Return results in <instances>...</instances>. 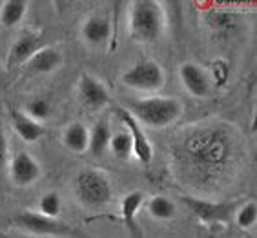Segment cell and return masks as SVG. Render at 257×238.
<instances>
[{
	"label": "cell",
	"instance_id": "6da1fadb",
	"mask_svg": "<svg viewBox=\"0 0 257 238\" xmlns=\"http://www.w3.org/2000/svg\"><path fill=\"white\" fill-rule=\"evenodd\" d=\"M183 151L193 166L212 171L226 164L230 154L228 136L217 129H199L184 140Z\"/></svg>",
	"mask_w": 257,
	"mask_h": 238
},
{
	"label": "cell",
	"instance_id": "7a4b0ae2",
	"mask_svg": "<svg viewBox=\"0 0 257 238\" xmlns=\"http://www.w3.org/2000/svg\"><path fill=\"white\" fill-rule=\"evenodd\" d=\"M128 108V111L139 124L154 129L170 126L179 118V114L183 111L181 102L172 96H150L143 100H130Z\"/></svg>",
	"mask_w": 257,
	"mask_h": 238
},
{
	"label": "cell",
	"instance_id": "3957f363",
	"mask_svg": "<svg viewBox=\"0 0 257 238\" xmlns=\"http://www.w3.org/2000/svg\"><path fill=\"white\" fill-rule=\"evenodd\" d=\"M164 28L163 8L155 0H137L132 4L130 31L139 42H154L161 36Z\"/></svg>",
	"mask_w": 257,
	"mask_h": 238
},
{
	"label": "cell",
	"instance_id": "277c9868",
	"mask_svg": "<svg viewBox=\"0 0 257 238\" xmlns=\"http://www.w3.org/2000/svg\"><path fill=\"white\" fill-rule=\"evenodd\" d=\"M75 194L88 208H100L111 200V186L99 171L84 169L75 178Z\"/></svg>",
	"mask_w": 257,
	"mask_h": 238
},
{
	"label": "cell",
	"instance_id": "5b68a950",
	"mask_svg": "<svg viewBox=\"0 0 257 238\" xmlns=\"http://www.w3.org/2000/svg\"><path fill=\"white\" fill-rule=\"evenodd\" d=\"M122 82L124 86L137 91H157L164 84V73L159 64L144 60L122 74Z\"/></svg>",
	"mask_w": 257,
	"mask_h": 238
},
{
	"label": "cell",
	"instance_id": "8992f818",
	"mask_svg": "<svg viewBox=\"0 0 257 238\" xmlns=\"http://www.w3.org/2000/svg\"><path fill=\"white\" fill-rule=\"evenodd\" d=\"M15 224L20 229H24L31 234L40 236H68L75 234V229L59 222L55 218H48L44 214L35 213V211H22L15 218Z\"/></svg>",
	"mask_w": 257,
	"mask_h": 238
},
{
	"label": "cell",
	"instance_id": "52a82bcc",
	"mask_svg": "<svg viewBox=\"0 0 257 238\" xmlns=\"http://www.w3.org/2000/svg\"><path fill=\"white\" fill-rule=\"evenodd\" d=\"M119 113L120 120H122V124L126 126V133L130 134V138H132V146H134V153L137 154V158L143 162V164H148L152 156H154V149H152V144L148 142V136L144 134V131L141 129V124H139L137 120L132 116L128 110H117Z\"/></svg>",
	"mask_w": 257,
	"mask_h": 238
},
{
	"label": "cell",
	"instance_id": "ba28073f",
	"mask_svg": "<svg viewBox=\"0 0 257 238\" xmlns=\"http://www.w3.org/2000/svg\"><path fill=\"white\" fill-rule=\"evenodd\" d=\"M10 174H11V180H13L17 186L26 188V186L33 184L35 180L40 176V166L30 153H24V151H22V153L15 154L13 160H11Z\"/></svg>",
	"mask_w": 257,
	"mask_h": 238
},
{
	"label": "cell",
	"instance_id": "9c48e42d",
	"mask_svg": "<svg viewBox=\"0 0 257 238\" xmlns=\"http://www.w3.org/2000/svg\"><path fill=\"white\" fill-rule=\"evenodd\" d=\"M184 204L203 222H224V220L228 222L230 214H232L230 204H213L206 202V200L192 198V196H184Z\"/></svg>",
	"mask_w": 257,
	"mask_h": 238
},
{
	"label": "cell",
	"instance_id": "30bf717a",
	"mask_svg": "<svg viewBox=\"0 0 257 238\" xmlns=\"http://www.w3.org/2000/svg\"><path fill=\"white\" fill-rule=\"evenodd\" d=\"M181 80H183L184 88L193 94V96H208L210 90H212V82L208 76L206 71L197 64H183L181 66Z\"/></svg>",
	"mask_w": 257,
	"mask_h": 238
},
{
	"label": "cell",
	"instance_id": "8fae6325",
	"mask_svg": "<svg viewBox=\"0 0 257 238\" xmlns=\"http://www.w3.org/2000/svg\"><path fill=\"white\" fill-rule=\"evenodd\" d=\"M79 90H80V96L84 100V104L89 106V108L99 110V108L108 104V100H109L108 91H106V88H104L95 76H91V74H82V76H80Z\"/></svg>",
	"mask_w": 257,
	"mask_h": 238
},
{
	"label": "cell",
	"instance_id": "7c38bea8",
	"mask_svg": "<svg viewBox=\"0 0 257 238\" xmlns=\"http://www.w3.org/2000/svg\"><path fill=\"white\" fill-rule=\"evenodd\" d=\"M40 50V36L35 33H24L19 36L15 44L11 46L10 51V66L26 64L31 56Z\"/></svg>",
	"mask_w": 257,
	"mask_h": 238
},
{
	"label": "cell",
	"instance_id": "4fadbf2b",
	"mask_svg": "<svg viewBox=\"0 0 257 238\" xmlns=\"http://www.w3.org/2000/svg\"><path fill=\"white\" fill-rule=\"evenodd\" d=\"M82 36L89 44H102L109 36V22L104 16H89L84 22V28H82Z\"/></svg>",
	"mask_w": 257,
	"mask_h": 238
},
{
	"label": "cell",
	"instance_id": "5bb4252c",
	"mask_svg": "<svg viewBox=\"0 0 257 238\" xmlns=\"http://www.w3.org/2000/svg\"><path fill=\"white\" fill-rule=\"evenodd\" d=\"M13 128L24 142H35L44 134V128L40 126V122L30 118L28 114L17 113V111L13 113Z\"/></svg>",
	"mask_w": 257,
	"mask_h": 238
},
{
	"label": "cell",
	"instance_id": "9a60e30c",
	"mask_svg": "<svg viewBox=\"0 0 257 238\" xmlns=\"http://www.w3.org/2000/svg\"><path fill=\"white\" fill-rule=\"evenodd\" d=\"M60 60H62V56H60V53L57 50H53V48H40L26 64L30 66V70L33 71L50 73L60 64Z\"/></svg>",
	"mask_w": 257,
	"mask_h": 238
},
{
	"label": "cell",
	"instance_id": "2e32d148",
	"mask_svg": "<svg viewBox=\"0 0 257 238\" xmlns=\"http://www.w3.org/2000/svg\"><path fill=\"white\" fill-rule=\"evenodd\" d=\"M109 138H111V133H109L108 120H104V118L99 120V122L93 126L91 133H89V142H88L89 151H91L95 156H102L109 146Z\"/></svg>",
	"mask_w": 257,
	"mask_h": 238
},
{
	"label": "cell",
	"instance_id": "e0dca14e",
	"mask_svg": "<svg viewBox=\"0 0 257 238\" xmlns=\"http://www.w3.org/2000/svg\"><path fill=\"white\" fill-rule=\"evenodd\" d=\"M143 204V193L134 191L124 196L122 204H120V209H122V220L126 224V228L132 231V233L137 236V222H135V216H137V211Z\"/></svg>",
	"mask_w": 257,
	"mask_h": 238
},
{
	"label": "cell",
	"instance_id": "ac0fdd59",
	"mask_svg": "<svg viewBox=\"0 0 257 238\" xmlns=\"http://www.w3.org/2000/svg\"><path fill=\"white\" fill-rule=\"evenodd\" d=\"M89 131L82 124H71L64 131V144L75 153H82L88 148Z\"/></svg>",
	"mask_w": 257,
	"mask_h": 238
},
{
	"label": "cell",
	"instance_id": "d6986e66",
	"mask_svg": "<svg viewBox=\"0 0 257 238\" xmlns=\"http://www.w3.org/2000/svg\"><path fill=\"white\" fill-rule=\"evenodd\" d=\"M26 8L28 4L22 2V0H8L2 4V10H0V22L6 28H13L24 18L26 15Z\"/></svg>",
	"mask_w": 257,
	"mask_h": 238
},
{
	"label": "cell",
	"instance_id": "ffe728a7",
	"mask_svg": "<svg viewBox=\"0 0 257 238\" xmlns=\"http://www.w3.org/2000/svg\"><path fill=\"white\" fill-rule=\"evenodd\" d=\"M204 22L212 30H228L235 26L237 16L230 10H208L204 13Z\"/></svg>",
	"mask_w": 257,
	"mask_h": 238
},
{
	"label": "cell",
	"instance_id": "44dd1931",
	"mask_svg": "<svg viewBox=\"0 0 257 238\" xmlns=\"http://www.w3.org/2000/svg\"><path fill=\"white\" fill-rule=\"evenodd\" d=\"M111 148V153L117 156V158H128L130 153H134V146H132V138L126 131H120V133H115L111 138H109V146Z\"/></svg>",
	"mask_w": 257,
	"mask_h": 238
},
{
	"label": "cell",
	"instance_id": "7402d4cb",
	"mask_svg": "<svg viewBox=\"0 0 257 238\" xmlns=\"http://www.w3.org/2000/svg\"><path fill=\"white\" fill-rule=\"evenodd\" d=\"M150 213L159 220H168L173 218V214H175V206L166 196H154L150 202Z\"/></svg>",
	"mask_w": 257,
	"mask_h": 238
},
{
	"label": "cell",
	"instance_id": "603a6c76",
	"mask_svg": "<svg viewBox=\"0 0 257 238\" xmlns=\"http://www.w3.org/2000/svg\"><path fill=\"white\" fill-rule=\"evenodd\" d=\"M40 214H44L48 218H55L60 213V196L57 193H46L39 202Z\"/></svg>",
	"mask_w": 257,
	"mask_h": 238
},
{
	"label": "cell",
	"instance_id": "cb8c5ba5",
	"mask_svg": "<svg viewBox=\"0 0 257 238\" xmlns=\"http://www.w3.org/2000/svg\"><path fill=\"white\" fill-rule=\"evenodd\" d=\"M26 114H28L30 118L40 122V120H44L50 116V104H48L46 100H40V98L31 100L30 104L26 106Z\"/></svg>",
	"mask_w": 257,
	"mask_h": 238
},
{
	"label": "cell",
	"instance_id": "d4e9b609",
	"mask_svg": "<svg viewBox=\"0 0 257 238\" xmlns=\"http://www.w3.org/2000/svg\"><path fill=\"white\" fill-rule=\"evenodd\" d=\"M255 218H257V208L253 202H248L246 206H242V208L237 211V214H235L237 224L244 229L252 228L253 224H255Z\"/></svg>",
	"mask_w": 257,
	"mask_h": 238
},
{
	"label": "cell",
	"instance_id": "484cf974",
	"mask_svg": "<svg viewBox=\"0 0 257 238\" xmlns=\"http://www.w3.org/2000/svg\"><path fill=\"white\" fill-rule=\"evenodd\" d=\"M8 162V142H6V134L0 126V169L4 168Z\"/></svg>",
	"mask_w": 257,
	"mask_h": 238
}]
</instances>
